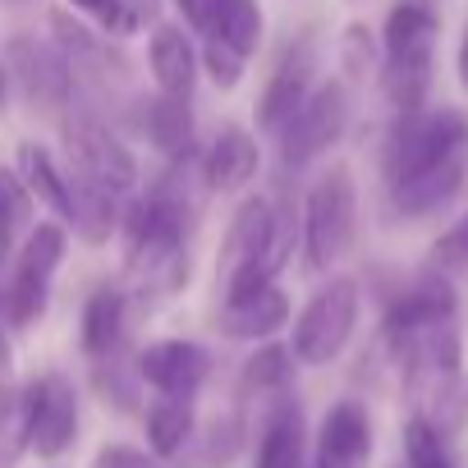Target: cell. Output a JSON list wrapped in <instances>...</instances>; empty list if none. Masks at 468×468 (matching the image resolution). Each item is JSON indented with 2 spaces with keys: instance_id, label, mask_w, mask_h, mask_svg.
Returning a JSON list of instances; mask_svg holds the SVG:
<instances>
[{
  "instance_id": "1",
  "label": "cell",
  "mask_w": 468,
  "mask_h": 468,
  "mask_svg": "<svg viewBox=\"0 0 468 468\" xmlns=\"http://www.w3.org/2000/svg\"><path fill=\"white\" fill-rule=\"evenodd\" d=\"M303 253L308 271H331L358 244V184L345 161L326 165L303 193Z\"/></svg>"
},
{
  "instance_id": "2",
  "label": "cell",
  "mask_w": 468,
  "mask_h": 468,
  "mask_svg": "<svg viewBox=\"0 0 468 468\" xmlns=\"http://www.w3.org/2000/svg\"><path fill=\"white\" fill-rule=\"evenodd\" d=\"M459 152H468V115L463 111L436 106V111L399 115L381 143V179H386V188H395Z\"/></svg>"
},
{
  "instance_id": "3",
  "label": "cell",
  "mask_w": 468,
  "mask_h": 468,
  "mask_svg": "<svg viewBox=\"0 0 468 468\" xmlns=\"http://www.w3.org/2000/svg\"><path fill=\"white\" fill-rule=\"evenodd\" d=\"M363 317V290L354 276H331L294 317V335H290V354L299 358V367H331Z\"/></svg>"
},
{
  "instance_id": "4",
  "label": "cell",
  "mask_w": 468,
  "mask_h": 468,
  "mask_svg": "<svg viewBox=\"0 0 468 468\" xmlns=\"http://www.w3.org/2000/svg\"><path fill=\"white\" fill-rule=\"evenodd\" d=\"M459 317V290L450 276L441 271H418L409 285H399L390 299H386V313H381V349L390 354V363L427 331L436 326H454Z\"/></svg>"
},
{
  "instance_id": "5",
  "label": "cell",
  "mask_w": 468,
  "mask_h": 468,
  "mask_svg": "<svg viewBox=\"0 0 468 468\" xmlns=\"http://www.w3.org/2000/svg\"><path fill=\"white\" fill-rule=\"evenodd\" d=\"M349 120H354L349 83H345V79H322V83L313 88V97L294 111V120L276 133V138H281V165H285V170L313 165L317 156H326V152L349 133Z\"/></svg>"
},
{
  "instance_id": "6",
  "label": "cell",
  "mask_w": 468,
  "mask_h": 468,
  "mask_svg": "<svg viewBox=\"0 0 468 468\" xmlns=\"http://www.w3.org/2000/svg\"><path fill=\"white\" fill-rule=\"evenodd\" d=\"M10 74V88H19V97L37 111V115H65L74 106V69L60 56L56 42H42L37 33H15L0 51Z\"/></svg>"
},
{
  "instance_id": "7",
  "label": "cell",
  "mask_w": 468,
  "mask_h": 468,
  "mask_svg": "<svg viewBox=\"0 0 468 468\" xmlns=\"http://www.w3.org/2000/svg\"><path fill=\"white\" fill-rule=\"evenodd\" d=\"M65 147H69V165L83 170L106 193L124 197V193L138 188V161H133L129 143L97 111H88V106L65 111Z\"/></svg>"
},
{
  "instance_id": "8",
  "label": "cell",
  "mask_w": 468,
  "mask_h": 468,
  "mask_svg": "<svg viewBox=\"0 0 468 468\" xmlns=\"http://www.w3.org/2000/svg\"><path fill=\"white\" fill-rule=\"evenodd\" d=\"M317 65H322V56H317V33L313 28L285 42V51L276 56V65H271V74L258 92V106H253L262 133H281L294 120V111L317 88Z\"/></svg>"
},
{
  "instance_id": "9",
  "label": "cell",
  "mask_w": 468,
  "mask_h": 468,
  "mask_svg": "<svg viewBox=\"0 0 468 468\" xmlns=\"http://www.w3.org/2000/svg\"><path fill=\"white\" fill-rule=\"evenodd\" d=\"M28 413H33V454L37 459H60L79 441V390L69 377L47 372L24 386Z\"/></svg>"
},
{
  "instance_id": "10",
  "label": "cell",
  "mask_w": 468,
  "mask_h": 468,
  "mask_svg": "<svg viewBox=\"0 0 468 468\" xmlns=\"http://www.w3.org/2000/svg\"><path fill=\"white\" fill-rule=\"evenodd\" d=\"M436 37H441V19L427 0H395L381 24V69L431 74Z\"/></svg>"
},
{
  "instance_id": "11",
  "label": "cell",
  "mask_w": 468,
  "mask_h": 468,
  "mask_svg": "<svg viewBox=\"0 0 468 468\" xmlns=\"http://www.w3.org/2000/svg\"><path fill=\"white\" fill-rule=\"evenodd\" d=\"M138 381L152 386L161 399H193L211 377V354L193 340H152L133 354Z\"/></svg>"
},
{
  "instance_id": "12",
  "label": "cell",
  "mask_w": 468,
  "mask_h": 468,
  "mask_svg": "<svg viewBox=\"0 0 468 468\" xmlns=\"http://www.w3.org/2000/svg\"><path fill=\"white\" fill-rule=\"evenodd\" d=\"M372 413L363 399H335L313 441V468H372Z\"/></svg>"
},
{
  "instance_id": "13",
  "label": "cell",
  "mask_w": 468,
  "mask_h": 468,
  "mask_svg": "<svg viewBox=\"0 0 468 468\" xmlns=\"http://www.w3.org/2000/svg\"><path fill=\"white\" fill-rule=\"evenodd\" d=\"M262 170V147L244 124H225L202 152V184L207 193H244Z\"/></svg>"
},
{
  "instance_id": "14",
  "label": "cell",
  "mask_w": 468,
  "mask_h": 468,
  "mask_svg": "<svg viewBox=\"0 0 468 468\" xmlns=\"http://www.w3.org/2000/svg\"><path fill=\"white\" fill-rule=\"evenodd\" d=\"M463 184H468V152H459V156H450V161H441V165H431V170L395 184V188H386V197H390V211L395 216L427 220V216L445 211L463 193Z\"/></svg>"
},
{
  "instance_id": "15",
  "label": "cell",
  "mask_w": 468,
  "mask_h": 468,
  "mask_svg": "<svg viewBox=\"0 0 468 468\" xmlns=\"http://www.w3.org/2000/svg\"><path fill=\"white\" fill-rule=\"evenodd\" d=\"M290 294L281 285H262L244 299H225L220 303V317H216V331L225 340H249V345H267L271 335H281L290 326Z\"/></svg>"
},
{
  "instance_id": "16",
  "label": "cell",
  "mask_w": 468,
  "mask_h": 468,
  "mask_svg": "<svg viewBox=\"0 0 468 468\" xmlns=\"http://www.w3.org/2000/svg\"><path fill=\"white\" fill-rule=\"evenodd\" d=\"M124 335H129V290L120 285H97L83 299V317H79V349L88 363H106L115 354H124Z\"/></svg>"
},
{
  "instance_id": "17",
  "label": "cell",
  "mask_w": 468,
  "mask_h": 468,
  "mask_svg": "<svg viewBox=\"0 0 468 468\" xmlns=\"http://www.w3.org/2000/svg\"><path fill=\"white\" fill-rule=\"evenodd\" d=\"M147 69H152V83L161 97H184L193 101V88H197V42L184 33V24H156L152 37H147Z\"/></svg>"
},
{
  "instance_id": "18",
  "label": "cell",
  "mask_w": 468,
  "mask_h": 468,
  "mask_svg": "<svg viewBox=\"0 0 468 468\" xmlns=\"http://www.w3.org/2000/svg\"><path fill=\"white\" fill-rule=\"evenodd\" d=\"M253 468H313V450H308V422L294 395L271 399L262 436H258V459Z\"/></svg>"
},
{
  "instance_id": "19",
  "label": "cell",
  "mask_w": 468,
  "mask_h": 468,
  "mask_svg": "<svg viewBox=\"0 0 468 468\" xmlns=\"http://www.w3.org/2000/svg\"><path fill=\"white\" fill-rule=\"evenodd\" d=\"M65 179H69V225H74V234L88 244V249H101V244H111V234L120 229V202H115V193H106L101 184H92L83 170H65Z\"/></svg>"
},
{
  "instance_id": "20",
  "label": "cell",
  "mask_w": 468,
  "mask_h": 468,
  "mask_svg": "<svg viewBox=\"0 0 468 468\" xmlns=\"http://www.w3.org/2000/svg\"><path fill=\"white\" fill-rule=\"evenodd\" d=\"M138 129H143V138H147L165 161L197 152V147H193V133H197V124H193V101H184V97H161V92H156L152 101H143Z\"/></svg>"
},
{
  "instance_id": "21",
  "label": "cell",
  "mask_w": 468,
  "mask_h": 468,
  "mask_svg": "<svg viewBox=\"0 0 468 468\" xmlns=\"http://www.w3.org/2000/svg\"><path fill=\"white\" fill-rule=\"evenodd\" d=\"M249 445V422L244 413H216L197 422L193 441L179 454V468H234V459Z\"/></svg>"
},
{
  "instance_id": "22",
  "label": "cell",
  "mask_w": 468,
  "mask_h": 468,
  "mask_svg": "<svg viewBox=\"0 0 468 468\" xmlns=\"http://www.w3.org/2000/svg\"><path fill=\"white\" fill-rule=\"evenodd\" d=\"M294 377H299V358L290 354V345L267 340V345H258V349L244 358V367H239V395L271 404V399L290 395Z\"/></svg>"
},
{
  "instance_id": "23",
  "label": "cell",
  "mask_w": 468,
  "mask_h": 468,
  "mask_svg": "<svg viewBox=\"0 0 468 468\" xmlns=\"http://www.w3.org/2000/svg\"><path fill=\"white\" fill-rule=\"evenodd\" d=\"M262 33H267L262 0H216L202 42H225L229 51H239L244 60H253L258 47H262Z\"/></svg>"
},
{
  "instance_id": "24",
  "label": "cell",
  "mask_w": 468,
  "mask_h": 468,
  "mask_svg": "<svg viewBox=\"0 0 468 468\" xmlns=\"http://www.w3.org/2000/svg\"><path fill=\"white\" fill-rule=\"evenodd\" d=\"M143 431H147V454L152 459H179L184 445L197 431V413L193 399H152L143 413Z\"/></svg>"
},
{
  "instance_id": "25",
  "label": "cell",
  "mask_w": 468,
  "mask_h": 468,
  "mask_svg": "<svg viewBox=\"0 0 468 468\" xmlns=\"http://www.w3.org/2000/svg\"><path fill=\"white\" fill-rule=\"evenodd\" d=\"M15 170H19L24 188L33 193V202H42L56 216H69V179H65V170L56 165V156L42 143H19Z\"/></svg>"
},
{
  "instance_id": "26",
  "label": "cell",
  "mask_w": 468,
  "mask_h": 468,
  "mask_svg": "<svg viewBox=\"0 0 468 468\" xmlns=\"http://www.w3.org/2000/svg\"><path fill=\"white\" fill-rule=\"evenodd\" d=\"M65 253H69V234H65V225H60V220H37V225L24 234V249H19L15 271H24V276L51 285V276L60 271Z\"/></svg>"
},
{
  "instance_id": "27",
  "label": "cell",
  "mask_w": 468,
  "mask_h": 468,
  "mask_svg": "<svg viewBox=\"0 0 468 468\" xmlns=\"http://www.w3.org/2000/svg\"><path fill=\"white\" fill-rule=\"evenodd\" d=\"M47 303H51V285L47 281L10 271V281L0 285V326L5 331H28V326H37L47 317Z\"/></svg>"
},
{
  "instance_id": "28",
  "label": "cell",
  "mask_w": 468,
  "mask_h": 468,
  "mask_svg": "<svg viewBox=\"0 0 468 468\" xmlns=\"http://www.w3.org/2000/svg\"><path fill=\"white\" fill-rule=\"evenodd\" d=\"M33 450V413L24 386H0V468H19V459Z\"/></svg>"
},
{
  "instance_id": "29",
  "label": "cell",
  "mask_w": 468,
  "mask_h": 468,
  "mask_svg": "<svg viewBox=\"0 0 468 468\" xmlns=\"http://www.w3.org/2000/svg\"><path fill=\"white\" fill-rule=\"evenodd\" d=\"M418 413H422L445 441L463 436V431H468V372H454V377H445L441 386H431L427 399L418 404Z\"/></svg>"
},
{
  "instance_id": "30",
  "label": "cell",
  "mask_w": 468,
  "mask_h": 468,
  "mask_svg": "<svg viewBox=\"0 0 468 468\" xmlns=\"http://www.w3.org/2000/svg\"><path fill=\"white\" fill-rule=\"evenodd\" d=\"M404 468H459L454 459V441H445L422 413H413L404 422Z\"/></svg>"
},
{
  "instance_id": "31",
  "label": "cell",
  "mask_w": 468,
  "mask_h": 468,
  "mask_svg": "<svg viewBox=\"0 0 468 468\" xmlns=\"http://www.w3.org/2000/svg\"><path fill=\"white\" fill-rule=\"evenodd\" d=\"M92 386H97L106 409H115V413H133L138 409V386L143 381H138V367L124 363V354H115L106 363H92Z\"/></svg>"
},
{
  "instance_id": "32",
  "label": "cell",
  "mask_w": 468,
  "mask_h": 468,
  "mask_svg": "<svg viewBox=\"0 0 468 468\" xmlns=\"http://www.w3.org/2000/svg\"><path fill=\"white\" fill-rule=\"evenodd\" d=\"M340 69H345V83H367L377 69H381V37H372L367 24H345L340 33Z\"/></svg>"
},
{
  "instance_id": "33",
  "label": "cell",
  "mask_w": 468,
  "mask_h": 468,
  "mask_svg": "<svg viewBox=\"0 0 468 468\" xmlns=\"http://www.w3.org/2000/svg\"><path fill=\"white\" fill-rule=\"evenodd\" d=\"M427 267L431 271H441V276H468V211L454 220V225H445L436 239H431V249H427Z\"/></svg>"
},
{
  "instance_id": "34",
  "label": "cell",
  "mask_w": 468,
  "mask_h": 468,
  "mask_svg": "<svg viewBox=\"0 0 468 468\" xmlns=\"http://www.w3.org/2000/svg\"><path fill=\"white\" fill-rule=\"evenodd\" d=\"M197 65H202V74L220 88V92H234L244 83V69H249V60L239 56V51H229L225 42H202L197 47Z\"/></svg>"
},
{
  "instance_id": "35",
  "label": "cell",
  "mask_w": 468,
  "mask_h": 468,
  "mask_svg": "<svg viewBox=\"0 0 468 468\" xmlns=\"http://www.w3.org/2000/svg\"><path fill=\"white\" fill-rule=\"evenodd\" d=\"M33 207H37V202H33V193L24 188L19 170H15V165H0V225H5L10 234L28 229Z\"/></svg>"
},
{
  "instance_id": "36",
  "label": "cell",
  "mask_w": 468,
  "mask_h": 468,
  "mask_svg": "<svg viewBox=\"0 0 468 468\" xmlns=\"http://www.w3.org/2000/svg\"><path fill=\"white\" fill-rule=\"evenodd\" d=\"M92 468H161V459H152V454H147V450H138V445L111 441V445H101V450H97Z\"/></svg>"
},
{
  "instance_id": "37",
  "label": "cell",
  "mask_w": 468,
  "mask_h": 468,
  "mask_svg": "<svg viewBox=\"0 0 468 468\" xmlns=\"http://www.w3.org/2000/svg\"><path fill=\"white\" fill-rule=\"evenodd\" d=\"M15 381V345L5 335V326H0V386H10Z\"/></svg>"
},
{
  "instance_id": "38",
  "label": "cell",
  "mask_w": 468,
  "mask_h": 468,
  "mask_svg": "<svg viewBox=\"0 0 468 468\" xmlns=\"http://www.w3.org/2000/svg\"><path fill=\"white\" fill-rule=\"evenodd\" d=\"M454 69H459V88L468 92V28H463V37H459V60H454Z\"/></svg>"
},
{
  "instance_id": "39",
  "label": "cell",
  "mask_w": 468,
  "mask_h": 468,
  "mask_svg": "<svg viewBox=\"0 0 468 468\" xmlns=\"http://www.w3.org/2000/svg\"><path fill=\"white\" fill-rule=\"evenodd\" d=\"M10 249H15V234L0 225V271H5V262H10Z\"/></svg>"
},
{
  "instance_id": "40",
  "label": "cell",
  "mask_w": 468,
  "mask_h": 468,
  "mask_svg": "<svg viewBox=\"0 0 468 468\" xmlns=\"http://www.w3.org/2000/svg\"><path fill=\"white\" fill-rule=\"evenodd\" d=\"M10 111V74H5V60H0V115Z\"/></svg>"
},
{
  "instance_id": "41",
  "label": "cell",
  "mask_w": 468,
  "mask_h": 468,
  "mask_svg": "<svg viewBox=\"0 0 468 468\" xmlns=\"http://www.w3.org/2000/svg\"><path fill=\"white\" fill-rule=\"evenodd\" d=\"M349 5H367V0H349Z\"/></svg>"
},
{
  "instance_id": "42",
  "label": "cell",
  "mask_w": 468,
  "mask_h": 468,
  "mask_svg": "<svg viewBox=\"0 0 468 468\" xmlns=\"http://www.w3.org/2000/svg\"><path fill=\"white\" fill-rule=\"evenodd\" d=\"M395 468H404V463H395Z\"/></svg>"
}]
</instances>
